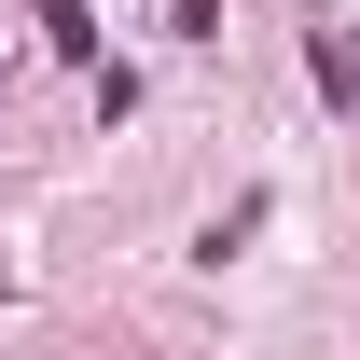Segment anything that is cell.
<instances>
[{
  "label": "cell",
  "mask_w": 360,
  "mask_h": 360,
  "mask_svg": "<svg viewBox=\"0 0 360 360\" xmlns=\"http://www.w3.org/2000/svg\"><path fill=\"white\" fill-rule=\"evenodd\" d=\"M305 56H319V97H347V111H360V42H347V28H319Z\"/></svg>",
  "instance_id": "cell-1"
},
{
  "label": "cell",
  "mask_w": 360,
  "mask_h": 360,
  "mask_svg": "<svg viewBox=\"0 0 360 360\" xmlns=\"http://www.w3.org/2000/svg\"><path fill=\"white\" fill-rule=\"evenodd\" d=\"M42 28H56L70 56H97V28H84V0H42Z\"/></svg>",
  "instance_id": "cell-2"
}]
</instances>
